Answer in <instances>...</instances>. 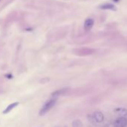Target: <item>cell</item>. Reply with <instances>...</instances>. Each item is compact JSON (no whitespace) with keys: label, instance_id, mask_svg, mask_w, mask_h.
I'll list each match as a JSON object with an SVG mask.
<instances>
[{"label":"cell","instance_id":"cell-1","mask_svg":"<svg viewBox=\"0 0 127 127\" xmlns=\"http://www.w3.org/2000/svg\"><path fill=\"white\" fill-rule=\"evenodd\" d=\"M56 101H57V100L55 98H53V99H51V100H48L44 105V106L42 107V108L40 109V115H44L46 113H47L55 105Z\"/></svg>","mask_w":127,"mask_h":127},{"label":"cell","instance_id":"cell-2","mask_svg":"<svg viewBox=\"0 0 127 127\" xmlns=\"http://www.w3.org/2000/svg\"><path fill=\"white\" fill-rule=\"evenodd\" d=\"M127 118L125 117H120L117 118L114 122V127H126Z\"/></svg>","mask_w":127,"mask_h":127},{"label":"cell","instance_id":"cell-3","mask_svg":"<svg viewBox=\"0 0 127 127\" xmlns=\"http://www.w3.org/2000/svg\"><path fill=\"white\" fill-rule=\"evenodd\" d=\"M94 21L93 19L91 18H88L85 21H84V28L86 31H89L92 28V27L94 26Z\"/></svg>","mask_w":127,"mask_h":127},{"label":"cell","instance_id":"cell-4","mask_svg":"<svg viewBox=\"0 0 127 127\" xmlns=\"http://www.w3.org/2000/svg\"><path fill=\"white\" fill-rule=\"evenodd\" d=\"M94 119L97 123H102L104 120V115L100 111H96L94 114Z\"/></svg>","mask_w":127,"mask_h":127},{"label":"cell","instance_id":"cell-5","mask_svg":"<svg viewBox=\"0 0 127 127\" xmlns=\"http://www.w3.org/2000/svg\"><path fill=\"white\" fill-rule=\"evenodd\" d=\"M114 112L117 114H120L121 117L127 116V109L123 108H117L114 109Z\"/></svg>","mask_w":127,"mask_h":127},{"label":"cell","instance_id":"cell-6","mask_svg":"<svg viewBox=\"0 0 127 127\" xmlns=\"http://www.w3.org/2000/svg\"><path fill=\"white\" fill-rule=\"evenodd\" d=\"M20 103L18 102H14V103H11V104H10L5 110H4V111H3V114H8V113H9L11 111H12L14 108H16L18 105H19Z\"/></svg>","mask_w":127,"mask_h":127},{"label":"cell","instance_id":"cell-7","mask_svg":"<svg viewBox=\"0 0 127 127\" xmlns=\"http://www.w3.org/2000/svg\"><path fill=\"white\" fill-rule=\"evenodd\" d=\"M101 9H105V10H113V11H116V8L114 5L111 4H105L102 5L100 7Z\"/></svg>","mask_w":127,"mask_h":127},{"label":"cell","instance_id":"cell-8","mask_svg":"<svg viewBox=\"0 0 127 127\" xmlns=\"http://www.w3.org/2000/svg\"><path fill=\"white\" fill-rule=\"evenodd\" d=\"M118 1V0H114V2H117Z\"/></svg>","mask_w":127,"mask_h":127}]
</instances>
